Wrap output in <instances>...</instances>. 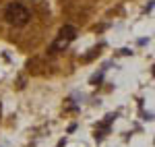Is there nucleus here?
Here are the masks:
<instances>
[{
  "label": "nucleus",
  "instance_id": "obj_1",
  "mask_svg": "<svg viewBox=\"0 0 155 147\" xmlns=\"http://www.w3.org/2000/svg\"><path fill=\"white\" fill-rule=\"evenodd\" d=\"M4 19H6L11 25H15V27H23V25L29 23L31 12L27 11L23 4L12 2V4H8V8H6V12H4Z\"/></svg>",
  "mask_w": 155,
  "mask_h": 147
},
{
  "label": "nucleus",
  "instance_id": "obj_2",
  "mask_svg": "<svg viewBox=\"0 0 155 147\" xmlns=\"http://www.w3.org/2000/svg\"><path fill=\"white\" fill-rule=\"evenodd\" d=\"M74 37H77V29H74L72 25H64V27L60 29L56 42L50 46V52H62V50H66Z\"/></svg>",
  "mask_w": 155,
  "mask_h": 147
}]
</instances>
